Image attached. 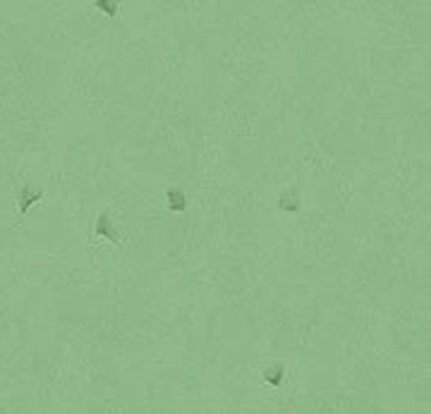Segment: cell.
I'll use <instances>...</instances> for the list:
<instances>
[{
	"mask_svg": "<svg viewBox=\"0 0 431 414\" xmlns=\"http://www.w3.org/2000/svg\"><path fill=\"white\" fill-rule=\"evenodd\" d=\"M280 373H283V367H275V369H266V378L271 381L273 386L280 383Z\"/></svg>",
	"mask_w": 431,
	"mask_h": 414,
	"instance_id": "obj_1",
	"label": "cell"
}]
</instances>
